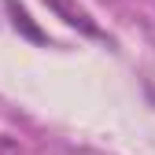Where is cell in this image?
<instances>
[{
	"mask_svg": "<svg viewBox=\"0 0 155 155\" xmlns=\"http://www.w3.org/2000/svg\"><path fill=\"white\" fill-rule=\"evenodd\" d=\"M45 4H48V8H52L55 15H59L67 26L81 30L85 37H104V33H100V26L92 22V15H89V11H85L81 4H74V0H45Z\"/></svg>",
	"mask_w": 155,
	"mask_h": 155,
	"instance_id": "6da1fadb",
	"label": "cell"
},
{
	"mask_svg": "<svg viewBox=\"0 0 155 155\" xmlns=\"http://www.w3.org/2000/svg\"><path fill=\"white\" fill-rule=\"evenodd\" d=\"M4 8H8V15H11V22H15V30L22 33V37H30V41H37V45H45L48 37H45V30L30 18V11L18 4V0H4Z\"/></svg>",
	"mask_w": 155,
	"mask_h": 155,
	"instance_id": "7a4b0ae2",
	"label": "cell"
}]
</instances>
